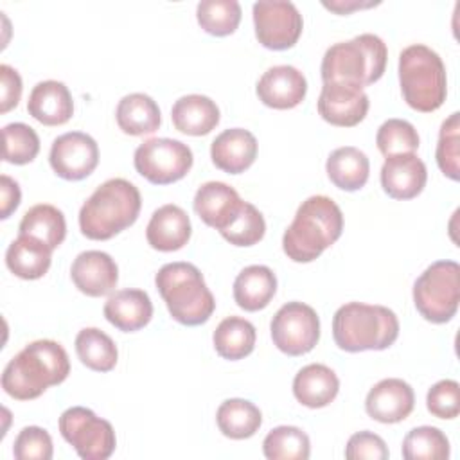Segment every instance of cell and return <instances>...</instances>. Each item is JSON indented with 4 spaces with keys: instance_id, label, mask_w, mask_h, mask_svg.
<instances>
[{
    "instance_id": "7bdbcfd3",
    "label": "cell",
    "mask_w": 460,
    "mask_h": 460,
    "mask_svg": "<svg viewBox=\"0 0 460 460\" xmlns=\"http://www.w3.org/2000/svg\"><path fill=\"white\" fill-rule=\"evenodd\" d=\"M388 447L385 440L372 431H358L354 433L345 447V458L349 460H386Z\"/></svg>"
},
{
    "instance_id": "83f0119b",
    "label": "cell",
    "mask_w": 460,
    "mask_h": 460,
    "mask_svg": "<svg viewBox=\"0 0 460 460\" xmlns=\"http://www.w3.org/2000/svg\"><path fill=\"white\" fill-rule=\"evenodd\" d=\"M325 171L334 187L354 192L365 187L368 181L370 162L361 149L354 146H343L329 155Z\"/></svg>"
},
{
    "instance_id": "836d02e7",
    "label": "cell",
    "mask_w": 460,
    "mask_h": 460,
    "mask_svg": "<svg viewBox=\"0 0 460 460\" xmlns=\"http://www.w3.org/2000/svg\"><path fill=\"white\" fill-rule=\"evenodd\" d=\"M262 453L270 460H307L311 442L296 426H277L264 437Z\"/></svg>"
},
{
    "instance_id": "d6986e66",
    "label": "cell",
    "mask_w": 460,
    "mask_h": 460,
    "mask_svg": "<svg viewBox=\"0 0 460 460\" xmlns=\"http://www.w3.org/2000/svg\"><path fill=\"white\" fill-rule=\"evenodd\" d=\"M237 190L223 181H207L194 194V210L199 219L216 228L225 230L243 207Z\"/></svg>"
},
{
    "instance_id": "9a60e30c",
    "label": "cell",
    "mask_w": 460,
    "mask_h": 460,
    "mask_svg": "<svg viewBox=\"0 0 460 460\" xmlns=\"http://www.w3.org/2000/svg\"><path fill=\"white\" fill-rule=\"evenodd\" d=\"M259 101L273 110H291L298 106L307 93L305 75L291 65L268 68L257 81Z\"/></svg>"
},
{
    "instance_id": "f6af8a7d",
    "label": "cell",
    "mask_w": 460,
    "mask_h": 460,
    "mask_svg": "<svg viewBox=\"0 0 460 460\" xmlns=\"http://www.w3.org/2000/svg\"><path fill=\"white\" fill-rule=\"evenodd\" d=\"M0 192H2V210H0V217L7 219L20 205L22 199V192H20V185L7 174H2L0 178Z\"/></svg>"
},
{
    "instance_id": "4316f807",
    "label": "cell",
    "mask_w": 460,
    "mask_h": 460,
    "mask_svg": "<svg viewBox=\"0 0 460 460\" xmlns=\"http://www.w3.org/2000/svg\"><path fill=\"white\" fill-rule=\"evenodd\" d=\"M277 293L275 273L262 264H252L239 271L234 280V300L244 311L264 309Z\"/></svg>"
},
{
    "instance_id": "f35d334b",
    "label": "cell",
    "mask_w": 460,
    "mask_h": 460,
    "mask_svg": "<svg viewBox=\"0 0 460 460\" xmlns=\"http://www.w3.org/2000/svg\"><path fill=\"white\" fill-rule=\"evenodd\" d=\"M40 153L38 133L23 122H11L4 126V160L14 165L32 162Z\"/></svg>"
},
{
    "instance_id": "d590c367",
    "label": "cell",
    "mask_w": 460,
    "mask_h": 460,
    "mask_svg": "<svg viewBox=\"0 0 460 460\" xmlns=\"http://www.w3.org/2000/svg\"><path fill=\"white\" fill-rule=\"evenodd\" d=\"M401 451L406 460H446L449 458V440L435 426H419L408 431Z\"/></svg>"
},
{
    "instance_id": "8992f818",
    "label": "cell",
    "mask_w": 460,
    "mask_h": 460,
    "mask_svg": "<svg viewBox=\"0 0 460 460\" xmlns=\"http://www.w3.org/2000/svg\"><path fill=\"white\" fill-rule=\"evenodd\" d=\"M155 284L169 314L181 325H201L216 309L214 295L207 288L201 271L190 262L164 264L155 277Z\"/></svg>"
},
{
    "instance_id": "ba28073f",
    "label": "cell",
    "mask_w": 460,
    "mask_h": 460,
    "mask_svg": "<svg viewBox=\"0 0 460 460\" xmlns=\"http://www.w3.org/2000/svg\"><path fill=\"white\" fill-rule=\"evenodd\" d=\"M460 302V266L455 261L429 264L413 284V304L431 323L449 322Z\"/></svg>"
},
{
    "instance_id": "9c48e42d",
    "label": "cell",
    "mask_w": 460,
    "mask_h": 460,
    "mask_svg": "<svg viewBox=\"0 0 460 460\" xmlns=\"http://www.w3.org/2000/svg\"><path fill=\"white\" fill-rule=\"evenodd\" d=\"M61 437L83 460H106L113 455L117 438L113 426L97 417L90 408L72 406L59 417Z\"/></svg>"
},
{
    "instance_id": "d4e9b609",
    "label": "cell",
    "mask_w": 460,
    "mask_h": 460,
    "mask_svg": "<svg viewBox=\"0 0 460 460\" xmlns=\"http://www.w3.org/2000/svg\"><path fill=\"white\" fill-rule=\"evenodd\" d=\"M171 120L180 133L203 137L219 124V108L207 95L189 93L172 104Z\"/></svg>"
},
{
    "instance_id": "74e56055",
    "label": "cell",
    "mask_w": 460,
    "mask_h": 460,
    "mask_svg": "<svg viewBox=\"0 0 460 460\" xmlns=\"http://www.w3.org/2000/svg\"><path fill=\"white\" fill-rule=\"evenodd\" d=\"M264 232L266 221L262 214L255 205L244 201L237 216L219 234L234 246H253L264 237Z\"/></svg>"
},
{
    "instance_id": "ffe728a7",
    "label": "cell",
    "mask_w": 460,
    "mask_h": 460,
    "mask_svg": "<svg viewBox=\"0 0 460 460\" xmlns=\"http://www.w3.org/2000/svg\"><path fill=\"white\" fill-rule=\"evenodd\" d=\"M212 164L228 172H244L257 158V138L243 128H230L219 133L210 144Z\"/></svg>"
},
{
    "instance_id": "e575fe53",
    "label": "cell",
    "mask_w": 460,
    "mask_h": 460,
    "mask_svg": "<svg viewBox=\"0 0 460 460\" xmlns=\"http://www.w3.org/2000/svg\"><path fill=\"white\" fill-rule=\"evenodd\" d=\"M241 4L237 0H201L196 7L199 27L212 36L235 32L241 22Z\"/></svg>"
},
{
    "instance_id": "8d00e7d4",
    "label": "cell",
    "mask_w": 460,
    "mask_h": 460,
    "mask_svg": "<svg viewBox=\"0 0 460 460\" xmlns=\"http://www.w3.org/2000/svg\"><path fill=\"white\" fill-rule=\"evenodd\" d=\"M376 144L381 155L386 158L392 155L415 153L419 149L420 138L411 122L402 119H388L379 126Z\"/></svg>"
},
{
    "instance_id": "bcb514c9",
    "label": "cell",
    "mask_w": 460,
    "mask_h": 460,
    "mask_svg": "<svg viewBox=\"0 0 460 460\" xmlns=\"http://www.w3.org/2000/svg\"><path fill=\"white\" fill-rule=\"evenodd\" d=\"M379 2H359V0H332V2H323V7L338 13V14H349L350 11L356 9H367L372 5H377Z\"/></svg>"
},
{
    "instance_id": "3957f363",
    "label": "cell",
    "mask_w": 460,
    "mask_h": 460,
    "mask_svg": "<svg viewBox=\"0 0 460 460\" xmlns=\"http://www.w3.org/2000/svg\"><path fill=\"white\" fill-rule=\"evenodd\" d=\"M140 207V192L131 181L124 178L106 180L83 203L79 228L88 239H111L137 221Z\"/></svg>"
},
{
    "instance_id": "f546056e",
    "label": "cell",
    "mask_w": 460,
    "mask_h": 460,
    "mask_svg": "<svg viewBox=\"0 0 460 460\" xmlns=\"http://www.w3.org/2000/svg\"><path fill=\"white\" fill-rule=\"evenodd\" d=\"M255 327L252 322L241 316H228L219 322L214 331L212 341L216 352L223 359L237 361L253 352L255 347Z\"/></svg>"
},
{
    "instance_id": "cb8c5ba5",
    "label": "cell",
    "mask_w": 460,
    "mask_h": 460,
    "mask_svg": "<svg viewBox=\"0 0 460 460\" xmlns=\"http://www.w3.org/2000/svg\"><path fill=\"white\" fill-rule=\"evenodd\" d=\"M340 390V379L332 368L322 363H311L300 368L293 379L295 399L307 408H323L331 404Z\"/></svg>"
},
{
    "instance_id": "277c9868",
    "label": "cell",
    "mask_w": 460,
    "mask_h": 460,
    "mask_svg": "<svg viewBox=\"0 0 460 460\" xmlns=\"http://www.w3.org/2000/svg\"><path fill=\"white\" fill-rule=\"evenodd\" d=\"M388 61L385 41L370 32L349 41L331 45L322 59L320 74L323 83H343L350 86H368L381 79Z\"/></svg>"
},
{
    "instance_id": "ac0fdd59",
    "label": "cell",
    "mask_w": 460,
    "mask_h": 460,
    "mask_svg": "<svg viewBox=\"0 0 460 460\" xmlns=\"http://www.w3.org/2000/svg\"><path fill=\"white\" fill-rule=\"evenodd\" d=\"M428 171L415 153L392 155L381 167V187L394 199H411L426 187Z\"/></svg>"
},
{
    "instance_id": "603a6c76",
    "label": "cell",
    "mask_w": 460,
    "mask_h": 460,
    "mask_svg": "<svg viewBox=\"0 0 460 460\" xmlns=\"http://www.w3.org/2000/svg\"><path fill=\"white\" fill-rule=\"evenodd\" d=\"M104 318L122 332H135L153 318V302L144 289H119L104 304Z\"/></svg>"
},
{
    "instance_id": "4dcf8cb0",
    "label": "cell",
    "mask_w": 460,
    "mask_h": 460,
    "mask_svg": "<svg viewBox=\"0 0 460 460\" xmlns=\"http://www.w3.org/2000/svg\"><path fill=\"white\" fill-rule=\"evenodd\" d=\"M216 422L225 437L232 440H243L253 437L259 431L262 424V413L253 402L246 399H226L216 411Z\"/></svg>"
},
{
    "instance_id": "7402d4cb",
    "label": "cell",
    "mask_w": 460,
    "mask_h": 460,
    "mask_svg": "<svg viewBox=\"0 0 460 460\" xmlns=\"http://www.w3.org/2000/svg\"><path fill=\"white\" fill-rule=\"evenodd\" d=\"M27 111L45 126H61L74 115L72 93L61 81H40L31 90Z\"/></svg>"
},
{
    "instance_id": "60d3db41",
    "label": "cell",
    "mask_w": 460,
    "mask_h": 460,
    "mask_svg": "<svg viewBox=\"0 0 460 460\" xmlns=\"http://www.w3.org/2000/svg\"><path fill=\"white\" fill-rule=\"evenodd\" d=\"M52 451V438L49 431L40 426L23 428L14 438L13 446V455L16 460H50Z\"/></svg>"
},
{
    "instance_id": "52a82bcc",
    "label": "cell",
    "mask_w": 460,
    "mask_h": 460,
    "mask_svg": "<svg viewBox=\"0 0 460 460\" xmlns=\"http://www.w3.org/2000/svg\"><path fill=\"white\" fill-rule=\"evenodd\" d=\"M399 84L406 104L417 111L438 110L447 95V77L442 58L422 43H413L399 54Z\"/></svg>"
},
{
    "instance_id": "484cf974",
    "label": "cell",
    "mask_w": 460,
    "mask_h": 460,
    "mask_svg": "<svg viewBox=\"0 0 460 460\" xmlns=\"http://www.w3.org/2000/svg\"><path fill=\"white\" fill-rule=\"evenodd\" d=\"M50 261L52 250L43 241L25 234H18L5 252L9 271L23 280L41 279L49 271Z\"/></svg>"
},
{
    "instance_id": "ee69618b",
    "label": "cell",
    "mask_w": 460,
    "mask_h": 460,
    "mask_svg": "<svg viewBox=\"0 0 460 460\" xmlns=\"http://www.w3.org/2000/svg\"><path fill=\"white\" fill-rule=\"evenodd\" d=\"M0 84H2V101H0V111L7 113L11 108H14L20 102L22 97V77L20 74L9 66L0 65Z\"/></svg>"
},
{
    "instance_id": "f1b7e54d",
    "label": "cell",
    "mask_w": 460,
    "mask_h": 460,
    "mask_svg": "<svg viewBox=\"0 0 460 460\" xmlns=\"http://www.w3.org/2000/svg\"><path fill=\"white\" fill-rule=\"evenodd\" d=\"M119 128L126 135L140 137L155 133L162 124V113L156 101L146 93H129L124 95L115 111Z\"/></svg>"
},
{
    "instance_id": "5b68a950",
    "label": "cell",
    "mask_w": 460,
    "mask_h": 460,
    "mask_svg": "<svg viewBox=\"0 0 460 460\" xmlns=\"http://www.w3.org/2000/svg\"><path fill=\"white\" fill-rule=\"evenodd\" d=\"M399 336V320L385 305L349 302L332 316L334 343L347 352L385 350Z\"/></svg>"
},
{
    "instance_id": "4fadbf2b",
    "label": "cell",
    "mask_w": 460,
    "mask_h": 460,
    "mask_svg": "<svg viewBox=\"0 0 460 460\" xmlns=\"http://www.w3.org/2000/svg\"><path fill=\"white\" fill-rule=\"evenodd\" d=\"M49 162L52 171L68 181L90 176L99 164L97 142L83 131H68L54 138Z\"/></svg>"
},
{
    "instance_id": "2e32d148",
    "label": "cell",
    "mask_w": 460,
    "mask_h": 460,
    "mask_svg": "<svg viewBox=\"0 0 460 460\" xmlns=\"http://www.w3.org/2000/svg\"><path fill=\"white\" fill-rule=\"evenodd\" d=\"M415 406L413 388L399 379L386 377L376 383L365 399V410L370 419L383 424H395L404 420Z\"/></svg>"
},
{
    "instance_id": "44dd1931",
    "label": "cell",
    "mask_w": 460,
    "mask_h": 460,
    "mask_svg": "<svg viewBox=\"0 0 460 460\" xmlns=\"http://www.w3.org/2000/svg\"><path fill=\"white\" fill-rule=\"evenodd\" d=\"M192 234L187 212L172 203L156 208L147 223L146 239L158 252H176L183 248Z\"/></svg>"
},
{
    "instance_id": "6da1fadb",
    "label": "cell",
    "mask_w": 460,
    "mask_h": 460,
    "mask_svg": "<svg viewBox=\"0 0 460 460\" xmlns=\"http://www.w3.org/2000/svg\"><path fill=\"white\" fill-rule=\"evenodd\" d=\"M70 374L66 350L54 340L25 345L4 368L2 388L18 401L40 397L49 386L63 383Z\"/></svg>"
},
{
    "instance_id": "e0dca14e",
    "label": "cell",
    "mask_w": 460,
    "mask_h": 460,
    "mask_svg": "<svg viewBox=\"0 0 460 460\" xmlns=\"http://www.w3.org/2000/svg\"><path fill=\"white\" fill-rule=\"evenodd\" d=\"M75 288L86 296H104L119 282V268L111 255L101 250L81 252L70 268Z\"/></svg>"
},
{
    "instance_id": "b9f144b4",
    "label": "cell",
    "mask_w": 460,
    "mask_h": 460,
    "mask_svg": "<svg viewBox=\"0 0 460 460\" xmlns=\"http://www.w3.org/2000/svg\"><path fill=\"white\" fill-rule=\"evenodd\" d=\"M458 383L455 379H442L435 383L426 395L428 411L437 419H455L460 413Z\"/></svg>"
},
{
    "instance_id": "30bf717a",
    "label": "cell",
    "mask_w": 460,
    "mask_h": 460,
    "mask_svg": "<svg viewBox=\"0 0 460 460\" xmlns=\"http://www.w3.org/2000/svg\"><path fill=\"white\" fill-rule=\"evenodd\" d=\"M192 162L190 147L176 138H147L133 155L137 172L155 185L181 180L190 171Z\"/></svg>"
},
{
    "instance_id": "1f68e13d",
    "label": "cell",
    "mask_w": 460,
    "mask_h": 460,
    "mask_svg": "<svg viewBox=\"0 0 460 460\" xmlns=\"http://www.w3.org/2000/svg\"><path fill=\"white\" fill-rule=\"evenodd\" d=\"M20 234L32 235L43 241L50 250H56L66 235V223L63 212L49 203H40L31 207L18 226Z\"/></svg>"
},
{
    "instance_id": "d6a6232c",
    "label": "cell",
    "mask_w": 460,
    "mask_h": 460,
    "mask_svg": "<svg viewBox=\"0 0 460 460\" xmlns=\"http://www.w3.org/2000/svg\"><path fill=\"white\" fill-rule=\"evenodd\" d=\"M75 352L81 363L95 372H110L119 359L115 341L97 327H84L77 332Z\"/></svg>"
},
{
    "instance_id": "7a4b0ae2",
    "label": "cell",
    "mask_w": 460,
    "mask_h": 460,
    "mask_svg": "<svg viewBox=\"0 0 460 460\" xmlns=\"http://www.w3.org/2000/svg\"><path fill=\"white\" fill-rule=\"evenodd\" d=\"M343 232L341 208L329 196H309L296 208L282 237L284 253L295 262H311L332 246Z\"/></svg>"
},
{
    "instance_id": "ab89813d",
    "label": "cell",
    "mask_w": 460,
    "mask_h": 460,
    "mask_svg": "<svg viewBox=\"0 0 460 460\" xmlns=\"http://www.w3.org/2000/svg\"><path fill=\"white\" fill-rule=\"evenodd\" d=\"M437 165L451 180H458V158H460V113H451L440 126L437 144Z\"/></svg>"
},
{
    "instance_id": "5bb4252c",
    "label": "cell",
    "mask_w": 460,
    "mask_h": 460,
    "mask_svg": "<svg viewBox=\"0 0 460 460\" xmlns=\"http://www.w3.org/2000/svg\"><path fill=\"white\" fill-rule=\"evenodd\" d=\"M370 101L363 88L343 83H323L316 108L320 117L338 128L359 124L368 111Z\"/></svg>"
},
{
    "instance_id": "8fae6325",
    "label": "cell",
    "mask_w": 460,
    "mask_h": 460,
    "mask_svg": "<svg viewBox=\"0 0 460 460\" xmlns=\"http://www.w3.org/2000/svg\"><path fill=\"white\" fill-rule=\"evenodd\" d=\"M273 345L288 356H302L314 349L320 340V318L304 302L284 304L270 323Z\"/></svg>"
},
{
    "instance_id": "7c38bea8",
    "label": "cell",
    "mask_w": 460,
    "mask_h": 460,
    "mask_svg": "<svg viewBox=\"0 0 460 460\" xmlns=\"http://www.w3.org/2000/svg\"><path fill=\"white\" fill-rule=\"evenodd\" d=\"M253 25L255 36L262 47L286 50L298 41L304 20L293 2L271 0L253 4Z\"/></svg>"
}]
</instances>
